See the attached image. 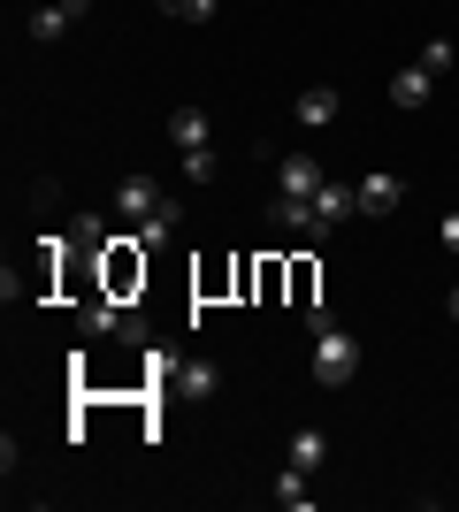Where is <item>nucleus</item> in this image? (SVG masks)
<instances>
[{
	"label": "nucleus",
	"instance_id": "f257e3e1",
	"mask_svg": "<svg viewBox=\"0 0 459 512\" xmlns=\"http://www.w3.org/2000/svg\"><path fill=\"white\" fill-rule=\"evenodd\" d=\"M306 329H314V383H352V375H360V337H352V329H337V321H306Z\"/></svg>",
	"mask_w": 459,
	"mask_h": 512
},
{
	"label": "nucleus",
	"instance_id": "f03ea898",
	"mask_svg": "<svg viewBox=\"0 0 459 512\" xmlns=\"http://www.w3.org/2000/svg\"><path fill=\"white\" fill-rule=\"evenodd\" d=\"M268 184H276V199H314L329 176H322V161H314V153H284V161L268 169Z\"/></svg>",
	"mask_w": 459,
	"mask_h": 512
},
{
	"label": "nucleus",
	"instance_id": "7ed1b4c3",
	"mask_svg": "<svg viewBox=\"0 0 459 512\" xmlns=\"http://www.w3.org/2000/svg\"><path fill=\"white\" fill-rule=\"evenodd\" d=\"M108 207H115V214H123V222H131V230H138L146 214H161V207H169V192H161V184H146V176H123Z\"/></svg>",
	"mask_w": 459,
	"mask_h": 512
},
{
	"label": "nucleus",
	"instance_id": "20e7f679",
	"mask_svg": "<svg viewBox=\"0 0 459 512\" xmlns=\"http://www.w3.org/2000/svg\"><path fill=\"white\" fill-rule=\"evenodd\" d=\"M169 146L176 153H215V123H207L199 107H176L169 115Z\"/></svg>",
	"mask_w": 459,
	"mask_h": 512
},
{
	"label": "nucleus",
	"instance_id": "39448f33",
	"mask_svg": "<svg viewBox=\"0 0 459 512\" xmlns=\"http://www.w3.org/2000/svg\"><path fill=\"white\" fill-rule=\"evenodd\" d=\"M337 107H345V100H337L329 85H306L299 100H291V123H299V130H329V123H337Z\"/></svg>",
	"mask_w": 459,
	"mask_h": 512
},
{
	"label": "nucleus",
	"instance_id": "423d86ee",
	"mask_svg": "<svg viewBox=\"0 0 459 512\" xmlns=\"http://www.w3.org/2000/svg\"><path fill=\"white\" fill-rule=\"evenodd\" d=\"M352 214H360L352 184H322V192H314V237H329L337 222H352Z\"/></svg>",
	"mask_w": 459,
	"mask_h": 512
},
{
	"label": "nucleus",
	"instance_id": "0eeeda50",
	"mask_svg": "<svg viewBox=\"0 0 459 512\" xmlns=\"http://www.w3.org/2000/svg\"><path fill=\"white\" fill-rule=\"evenodd\" d=\"M85 8H92V0H46L39 16H31V39H39V46H54V39L69 31V23H85Z\"/></svg>",
	"mask_w": 459,
	"mask_h": 512
},
{
	"label": "nucleus",
	"instance_id": "6e6552de",
	"mask_svg": "<svg viewBox=\"0 0 459 512\" xmlns=\"http://www.w3.org/2000/svg\"><path fill=\"white\" fill-rule=\"evenodd\" d=\"M85 329H92V337H138V321L123 314V299H115V291H100V299L85 306Z\"/></svg>",
	"mask_w": 459,
	"mask_h": 512
},
{
	"label": "nucleus",
	"instance_id": "1a4fd4ad",
	"mask_svg": "<svg viewBox=\"0 0 459 512\" xmlns=\"http://www.w3.org/2000/svg\"><path fill=\"white\" fill-rule=\"evenodd\" d=\"M352 199H360V214H391L398 199H406V184H398L391 169H375V176H360V184H352Z\"/></svg>",
	"mask_w": 459,
	"mask_h": 512
},
{
	"label": "nucleus",
	"instance_id": "9d476101",
	"mask_svg": "<svg viewBox=\"0 0 459 512\" xmlns=\"http://www.w3.org/2000/svg\"><path fill=\"white\" fill-rule=\"evenodd\" d=\"M215 383H222V375H215L207 360H176V375H169L176 398H215Z\"/></svg>",
	"mask_w": 459,
	"mask_h": 512
},
{
	"label": "nucleus",
	"instance_id": "9b49d317",
	"mask_svg": "<svg viewBox=\"0 0 459 512\" xmlns=\"http://www.w3.org/2000/svg\"><path fill=\"white\" fill-rule=\"evenodd\" d=\"M429 85H437V77H429V69H398V77H391V100L398 107H406V115H414V107H429Z\"/></svg>",
	"mask_w": 459,
	"mask_h": 512
},
{
	"label": "nucleus",
	"instance_id": "f8f14e48",
	"mask_svg": "<svg viewBox=\"0 0 459 512\" xmlns=\"http://www.w3.org/2000/svg\"><path fill=\"white\" fill-rule=\"evenodd\" d=\"M176 222H184V207H176V199H169V207H161V214H146V222H138V245H146V253H153V245H169V237H176Z\"/></svg>",
	"mask_w": 459,
	"mask_h": 512
},
{
	"label": "nucleus",
	"instance_id": "ddd939ff",
	"mask_svg": "<svg viewBox=\"0 0 459 512\" xmlns=\"http://www.w3.org/2000/svg\"><path fill=\"white\" fill-rule=\"evenodd\" d=\"M69 245H85V253H108V245H115L108 214H77V230H69Z\"/></svg>",
	"mask_w": 459,
	"mask_h": 512
},
{
	"label": "nucleus",
	"instance_id": "4468645a",
	"mask_svg": "<svg viewBox=\"0 0 459 512\" xmlns=\"http://www.w3.org/2000/svg\"><path fill=\"white\" fill-rule=\"evenodd\" d=\"M322 459H329V436H322V428H299V436H291V467H306V474H314Z\"/></svg>",
	"mask_w": 459,
	"mask_h": 512
},
{
	"label": "nucleus",
	"instance_id": "2eb2a0df",
	"mask_svg": "<svg viewBox=\"0 0 459 512\" xmlns=\"http://www.w3.org/2000/svg\"><path fill=\"white\" fill-rule=\"evenodd\" d=\"M306 482H314V474H306V467H291V459H284V474H276V497H284L291 512H299V505H314V490H306Z\"/></svg>",
	"mask_w": 459,
	"mask_h": 512
},
{
	"label": "nucleus",
	"instance_id": "dca6fc26",
	"mask_svg": "<svg viewBox=\"0 0 459 512\" xmlns=\"http://www.w3.org/2000/svg\"><path fill=\"white\" fill-rule=\"evenodd\" d=\"M176 169H184V184H215V153H176Z\"/></svg>",
	"mask_w": 459,
	"mask_h": 512
},
{
	"label": "nucleus",
	"instance_id": "f3484780",
	"mask_svg": "<svg viewBox=\"0 0 459 512\" xmlns=\"http://www.w3.org/2000/svg\"><path fill=\"white\" fill-rule=\"evenodd\" d=\"M414 62L429 69V77H444V69H452L459 54H452V39H429V46H421V54H414Z\"/></svg>",
	"mask_w": 459,
	"mask_h": 512
},
{
	"label": "nucleus",
	"instance_id": "a211bd4d",
	"mask_svg": "<svg viewBox=\"0 0 459 512\" xmlns=\"http://www.w3.org/2000/svg\"><path fill=\"white\" fill-rule=\"evenodd\" d=\"M215 8H222V0H176V16H184V23H215Z\"/></svg>",
	"mask_w": 459,
	"mask_h": 512
},
{
	"label": "nucleus",
	"instance_id": "6ab92c4d",
	"mask_svg": "<svg viewBox=\"0 0 459 512\" xmlns=\"http://www.w3.org/2000/svg\"><path fill=\"white\" fill-rule=\"evenodd\" d=\"M437 237H444V253H459V207H452V214L437 222Z\"/></svg>",
	"mask_w": 459,
	"mask_h": 512
},
{
	"label": "nucleus",
	"instance_id": "aec40b11",
	"mask_svg": "<svg viewBox=\"0 0 459 512\" xmlns=\"http://www.w3.org/2000/svg\"><path fill=\"white\" fill-rule=\"evenodd\" d=\"M444 314H452V321H459V283H452V299H444Z\"/></svg>",
	"mask_w": 459,
	"mask_h": 512
},
{
	"label": "nucleus",
	"instance_id": "412c9836",
	"mask_svg": "<svg viewBox=\"0 0 459 512\" xmlns=\"http://www.w3.org/2000/svg\"><path fill=\"white\" fill-rule=\"evenodd\" d=\"M161 8H169V16H176V0H161Z\"/></svg>",
	"mask_w": 459,
	"mask_h": 512
}]
</instances>
